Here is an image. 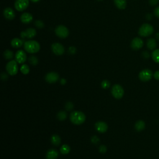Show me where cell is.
<instances>
[{"mask_svg":"<svg viewBox=\"0 0 159 159\" xmlns=\"http://www.w3.org/2000/svg\"><path fill=\"white\" fill-rule=\"evenodd\" d=\"M24 48L25 51L30 53H35L40 51V44L35 40H27L24 43Z\"/></svg>","mask_w":159,"mask_h":159,"instance_id":"obj_2","label":"cell"},{"mask_svg":"<svg viewBox=\"0 0 159 159\" xmlns=\"http://www.w3.org/2000/svg\"><path fill=\"white\" fill-rule=\"evenodd\" d=\"M29 62L32 65H34V66H35L38 64V59L35 56H30L29 59Z\"/></svg>","mask_w":159,"mask_h":159,"instance_id":"obj_26","label":"cell"},{"mask_svg":"<svg viewBox=\"0 0 159 159\" xmlns=\"http://www.w3.org/2000/svg\"><path fill=\"white\" fill-rule=\"evenodd\" d=\"M156 38H157V39H158L159 40V33H157L156 34Z\"/></svg>","mask_w":159,"mask_h":159,"instance_id":"obj_42","label":"cell"},{"mask_svg":"<svg viewBox=\"0 0 159 159\" xmlns=\"http://www.w3.org/2000/svg\"><path fill=\"white\" fill-rule=\"evenodd\" d=\"M95 129L101 133L106 132L108 129L107 124L103 121H98L95 124Z\"/></svg>","mask_w":159,"mask_h":159,"instance_id":"obj_14","label":"cell"},{"mask_svg":"<svg viewBox=\"0 0 159 159\" xmlns=\"http://www.w3.org/2000/svg\"><path fill=\"white\" fill-rule=\"evenodd\" d=\"M56 35L60 38L65 39L66 37H68L69 34V31L68 29H67L65 26L63 25H59L58 26L56 30H55Z\"/></svg>","mask_w":159,"mask_h":159,"instance_id":"obj_6","label":"cell"},{"mask_svg":"<svg viewBox=\"0 0 159 159\" xmlns=\"http://www.w3.org/2000/svg\"><path fill=\"white\" fill-rule=\"evenodd\" d=\"M70 119L73 124L75 125H80L86 120V116L83 112L75 111L71 113Z\"/></svg>","mask_w":159,"mask_h":159,"instance_id":"obj_1","label":"cell"},{"mask_svg":"<svg viewBox=\"0 0 159 159\" xmlns=\"http://www.w3.org/2000/svg\"><path fill=\"white\" fill-rule=\"evenodd\" d=\"M21 21L22 23L24 24H29L30 22H32L33 20V17L31 14L29 13H24L21 16Z\"/></svg>","mask_w":159,"mask_h":159,"instance_id":"obj_16","label":"cell"},{"mask_svg":"<svg viewBox=\"0 0 159 159\" xmlns=\"http://www.w3.org/2000/svg\"><path fill=\"white\" fill-rule=\"evenodd\" d=\"M3 15L6 19L8 20H13L16 16L14 10L10 8H7L4 9Z\"/></svg>","mask_w":159,"mask_h":159,"instance_id":"obj_15","label":"cell"},{"mask_svg":"<svg viewBox=\"0 0 159 159\" xmlns=\"http://www.w3.org/2000/svg\"><path fill=\"white\" fill-rule=\"evenodd\" d=\"M60 151L61 154H62L64 155L68 154L70 152V146L69 145H67V144H64L62 147H61Z\"/></svg>","mask_w":159,"mask_h":159,"instance_id":"obj_23","label":"cell"},{"mask_svg":"<svg viewBox=\"0 0 159 159\" xmlns=\"http://www.w3.org/2000/svg\"><path fill=\"white\" fill-rule=\"evenodd\" d=\"M51 141L53 145L58 146L61 143V139L60 136L57 135V134H53L51 138Z\"/></svg>","mask_w":159,"mask_h":159,"instance_id":"obj_22","label":"cell"},{"mask_svg":"<svg viewBox=\"0 0 159 159\" xmlns=\"http://www.w3.org/2000/svg\"><path fill=\"white\" fill-rule=\"evenodd\" d=\"M147 47L150 50H154L157 47L156 40L153 38L149 39L147 42Z\"/></svg>","mask_w":159,"mask_h":159,"instance_id":"obj_21","label":"cell"},{"mask_svg":"<svg viewBox=\"0 0 159 159\" xmlns=\"http://www.w3.org/2000/svg\"><path fill=\"white\" fill-rule=\"evenodd\" d=\"M29 4V0H16L14 7L18 11H23L28 7Z\"/></svg>","mask_w":159,"mask_h":159,"instance_id":"obj_8","label":"cell"},{"mask_svg":"<svg viewBox=\"0 0 159 159\" xmlns=\"http://www.w3.org/2000/svg\"><path fill=\"white\" fill-rule=\"evenodd\" d=\"M152 58L155 62L159 64V49H155L152 53Z\"/></svg>","mask_w":159,"mask_h":159,"instance_id":"obj_24","label":"cell"},{"mask_svg":"<svg viewBox=\"0 0 159 159\" xmlns=\"http://www.w3.org/2000/svg\"><path fill=\"white\" fill-rule=\"evenodd\" d=\"M8 76L7 73H2V74H1V79L2 80H6L8 79Z\"/></svg>","mask_w":159,"mask_h":159,"instance_id":"obj_37","label":"cell"},{"mask_svg":"<svg viewBox=\"0 0 159 159\" xmlns=\"http://www.w3.org/2000/svg\"><path fill=\"white\" fill-rule=\"evenodd\" d=\"M99 151H100V152L102 153V154H105V153H106L107 151L106 147L105 145H101L99 148Z\"/></svg>","mask_w":159,"mask_h":159,"instance_id":"obj_33","label":"cell"},{"mask_svg":"<svg viewBox=\"0 0 159 159\" xmlns=\"http://www.w3.org/2000/svg\"><path fill=\"white\" fill-rule=\"evenodd\" d=\"M159 2V0H149V3L151 6H155Z\"/></svg>","mask_w":159,"mask_h":159,"instance_id":"obj_35","label":"cell"},{"mask_svg":"<svg viewBox=\"0 0 159 159\" xmlns=\"http://www.w3.org/2000/svg\"><path fill=\"white\" fill-rule=\"evenodd\" d=\"M144 46V42L143 40L139 38H134L131 44V46L132 49L137 51L141 48Z\"/></svg>","mask_w":159,"mask_h":159,"instance_id":"obj_12","label":"cell"},{"mask_svg":"<svg viewBox=\"0 0 159 159\" xmlns=\"http://www.w3.org/2000/svg\"><path fill=\"white\" fill-rule=\"evenodd\" d=\"M142 56L145 59H148L149 57V53L148 52H144L142 53Z\"/></svg>","mask_w":159,"mask_h":159,"instance_id":"obj_39","label":"cell"},{"mask_svg":"<svg viewBox=\"0 0 159 159\" xmlns=\"http://www.w3.org/2000/svg\"><path fill=\"white\" fill-rule=\"evenodd\" d=\"M52 51L56 56H62L65 52L64 47L60 43H53L51 46Z\"/></svg>","mask_w":159,"mask_h":159,"instance_id":"obj_9","label":"cell"},{"mask_svg":"<svg viewBox=\"0 0 159 159\" xmlns=\"http://www.w3.org/2000/svg\"><path fill=\"white\" fill-rule=\"evenodd\" d=\"M46 80L49 83H56L59 80V75L56 72H50L48 73L46 75Z\"/></svg>","mask_w":159,"mask_h":159,"instance_id":"obj_11","label":"cell"},{"mask_svg":"<svg viewBox=\"0 0 159 159\" xmlns=\"http://www.w3.org/2000/svg\"><path fill=\"white\" fill-rule=\"evenodd\" d=\"M154 33V27L149 24H144L139 29V34L142 37H148Z\"/></svg>","mask_w":159,"mask_h":159,"instance_id":"obj_3","label":"cell"},{"mask_svg":"<svg viewBox=\"0 0 159 159\" xmlns=\"http://www.w3.org/2000/svg\"><path fill=\"white\" fill-rule=\"evenodd\" d=\"M35 35L36 30L34 28H29L21 33V37L22 39H33Z\"/></svg>","mask_w":159,"mask_h":159,"instance_id":"obj_10","label":"cell"},{"mask_svg":"<svg viewBox=\"0 0 159 159\" xmlns=\"http://www.w3.org/2000/svg\"><path fill=\"white\" fill-rule=\"evenodd\" d=\"M11 46L14 48H20L23 45V41L20 39L14 38L11 42Z\"/></svg>","mask_w":159,"mask_h":159,"instance_id":"obj_19","label":"cell"},{"mask_svg":"<svg viewBox=\"0 0 159 159\" xmlns=\"http://www.w3.org/2000/svg\"><path fill=\"white\" fill-rule=\"evenodd\" d=\"M69 52L70 54H74L76 52V48L74 47H70L69 49Z\"/></svg>","mask_w":159,"mask_h":159,"instance_id":"obj_34","label":"cell"},{"mask_svg":"<svg viewBox=\"0 0 159 159\" xmlns=\"http://www.w3.org/2000/svg\"><path fill=\"white\" fill-rule=\"evenodd\" d=\"M145 127V124L144 123V121L142 120H139L137 121L135 124V129L137 131L140 132L143 131Z\"/></svg>","mask_w":159,"mask_h":159,"instance_id":"obj_20","label":"cell"},{"mask_svg":"<svg viewBox=\"0 0 159 159\" xmlns=\"http://www.w3.org/2000/svg\"><path fill=\"white\" fill-rule=\"evenodd\" d=\"M112 95L116 99H121L124 94V91L123 88L120 85H114L111 90Z\"/></svg>","mask_w":159,"mask_h":159,"instance_id":"obj_4","label":"cell"},{"mask_svg":"<svg viewBox=\"0 0 159 159\" xmlns=\"http://www.w3.org/2000/svg\"><path fill=\"white\" fill-rule=\"evenodd\" d=\"M3 56H4V57L7 60H11L13 58L14 53L13 52L9 50H7L4 52Z\"/></svg>","mask_w":159,"mask_h":159,"instance_id":"obj_25","label":"cell"},{"mask_svg":"<svg viewBox=\"0 0 159 159\" xmlns=\"http://www.w3.org/2000/svg\"><path fill=\"white\" fill-rule=\"evenodd\" d=\"M67 114L65 111H60L57 114V118L60 121H64L66 119Z\"/></svg>","mask_w":159,"mask_h":159,"instance_id":"obj_28","label":"cell"},{"mask_svg":"<svg viewBox=\"0 0 159 159\" xmlns=\"http://www.w3.org/2000/svg\"><path fill=\"white\" fill-rule=\"evenodd\" d=\"M153 76L152 72L150 69H144L139 73V78L142 82H148L152 79Z\"/></svg>","mask_w":159,"mask_h":159,"instance_id":"obj_7","label":"cell"},{"mask_svg":"<svg viewBox=\"0 0 159 159\" xmlns=\"http://www.w3.org/2000/svg\"><path fill=\"white\" fill-rule=\"evenodd\" d=\"M99 1H101V0H99Z\"/></svg>","mask_w":159,"mask_h":159,"instance_id":"obj_43","label":"cell"},{"mask_svg":"<svg viewBox=\"0 0 159 159\" xmlns=\"http://www.w3.org/2000/svg\"><path fill=\"white\" fill-rule=\"evenodd\" d=\"M115 5L119 9H124L126 7V0H114Z\"/></svg>","mask_w":159,"mask_h":159,"instance_id":"obj_18","label":"cell"},{"mask_svg":"<svg viewBox=\"0 0 159 159\" xmlns=\"http://www.w3.org/2000/svg\"><path fill=\"white\" fill-rule=\"evenodd\" d=\"M15 59L16 61L19 64H24L26 61L27 56L25 52L20 50L18 51L15 55Z\"/></svg>","mask_w":159,"mask_h":159,"instance_id":"obj_13","label":"cell"},{"mask_svg":"<svg viewBox=\"0 0 159 159\" xmlns=\"http://www.w3.org/2000/svg\"><path fill=\"white\" fill-rule=\"evenodd\" d=\"M59 156V152L54 149L48 150L46 154V159H57Z\"/></svg>","mask_w":159,"mask_h":159,"instance_id":"obj_17","label":"cell"},{"mask_svg":"<svg viewBox=\"0 0 159 159\" xmlns=\"http://www.w3.org/2000/svg\"><path fill=\"white\" fill-rule=\"evenodd\" d=\"M101 87L104 89H108L110 87V83L108 80H105L101 82Z\"/></svg>","mask_w":159,"mask_h":159,"instance_id":"obj_29","label":"cell"},{"mask_svg":"<svg viewBox=\"0 0 159 159\" xmlns=\"http://www.w3.org/2000/svg\"><path fill=\"white\" fill-rule=\"evenodd\" d=\"M60 82H61V84L64 85V84L66 83V80L64 79V78H62V79H61V80H60Z\"/></svg>","mask_w":159,"mask_h":159,"instance_id":"obj_40","label":"cell"},{"mask_svg":"<svg viewBox=\"0 0 159 159\" xmlns=\"http://www.w3.org/2000/svg\"><path fill=\"white\" fill-rule=\"evenodd\" d=\"M30 1H31L32 2H34V3H37V2L39 1V0H30Z\"/></svg>","mask_w":159,"mask_h":159,"instance_id":"obj_41","label":"cell"},{"mask_svg":"<svg viewBox=\"0 0 159 159\" xmlns=\"http://www.w3.org/2000/svg\"><path fill=\"white\" fill-rule=\"evenodd\" d=\"M91 142H92L93 144H98V142H100V139L97 136H93L92 137H91Z\"/></svg>","mask_w":159,"mask_h":159,"instance_id":"obj_32","label":"cell"},{"mask_svg":"<svg viewBox=\"0 0 159 159\" xmlns=\"http://www.w3.org/2000/svg\"><path fill=\"white\" fill-rule=\"evenodd\" d=\"M154 14L155 15V16H157L158 18H159V7H157V8H155V9L154 11Z\"/></svg>","mask_w":159,"mask_h":159,"instance_id":"obj_38","label":"cell"},{"mask_svg":"<svg viewBox=\"0 0 159 159\" xmlns=\"http://www.w3.org/2000/svg\"><path fill=\"white\" fill-rule=\"evenodd\" d=\"M65 108L67 111H72L73 109V105L72 102H67L65 105Z\"/></svg>","mask_w":159,"mask_h":159,"instance_id":"obj_31","label":"cell"},{"mask_svg":"<svg viewBox=\"0 0 159 159\" xmlns=\"http://www.w3.org/2000/svg\"><path fill=\"white\" fill-rule=\"evenodd\" d=\"M29 71H30V69H29V67L27 65L24 64L21 66V72L23 73V74H24V75L28 74V73H29Z\"/></svg>","mask_w":159,"mask_h":159,"instance_id":"obj_27","label":"cell"},{"mask_svg":"<svg viewBox=\"0 0 159 159\" xmlns=\"http://www.w3.org/2000/svg\"><path fill=\"white\" fill-rule=\"evenodd\" d=\"M154 77L155 78V79L158 80H159V70H157V71H156L154 73Z\"/></svg>","mask_w":159,"mask_h":159,"instance_id":"obj_36","label":"cell"},{"mask_svg":"<svg viewBox=\"0 0 159 159\" xmlns=\"http://www.w3.org/2000/svg\"><path fill=\"white\" fill-rule=\"evenodd\" d=\"M34 24H35V26L39 28V29H41L42 27H44V22H42V21H40V20H37V21H35V22H34Z\"/></svg>","mask_w":159,"mask_h":159,"instance_id":"obj_30","label":"cell"},{"mask_svg":"<svg viewBox=\"0 0 159 159\" xmlns=\"http://www.w3.org/2000/svg\"><path fill=\"white\" fill-rule=\"evenodd\" d=\"M6 69H7L8 73L10 75H16L18 72V66L17 62L16 60H11L10 62L7 64Z\"/></svg>","mask_w":159,"mask_h":159,"instance_id":"obj_5","label":"cell"}]
</instances>
